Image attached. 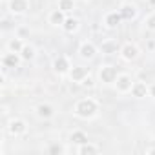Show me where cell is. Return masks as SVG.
I'll use <instances>...</instances> for the list:
<instances>
[{
    "mask_svg": "<svg viewBox=\"0 0 155 155\" xmlns=\"http://www.w3.org/2000/svg\"><path fill=\"white\" fill-rule=\"evenodd\" d=\"M97 111H99V104H97V101H93L90 97L88 99H81L75 104V110H73V113L79 119H91V117L97 115Z\"/></svg>",
    "mask_w": 155,
    "mask_h": 155,
    "instance_id": "cell-1",
    "label": "cell"
},
{
    "mask_svg": "<svg viewBox=\"0 0 155 155\" xmlns=\"http://www.w3.org/2000/svg\"><path fill=\"white\" fill-rule=\"evenodd\" d=\"M117 75H119L117 68H113V66H101V69H99V81H101V84L110 86V84H115Z\"/></svg>",
    "mask_w": 155,
    "mask_h": 155,
    "instance_id": "cell-2",
    "label": "cell"
},
{
    "mask_svg": "<svg viewBox=\"0 0 155 155\" xmlns=\"http://www.w3.org/2000/svg\"><path fill=\"white\" fill-rule=\"evenodd\" d=\"M139 55H140V49H139V46L133 44V42H126V44L120 48V57H122V60H126V62L137 60Z\"/></svg>",
    "mask_w": 155,
    "mask_h": 155,
    "instance_id": "cell-3",
    "label": "cell"
},
{
    "mask_svg": "<svg viewBox=\"0 0 155 155\" xmlns=\"http://www.w3.org/2000/svg\"><path fill=\"white\" fill-rule=\"evenodd\" d=\"M115 88L119 93H130L133 88V79L128 73H119L117 75V81H115Z\"/></svg>",
    "mask_w": 155,
    "mask_h": 155,
    "instance_id": "cell-4",
    "label": "cell"
},
{
    "mask_svg": "<svg viewBox=\"0 0 155 155\" xmlns=\"http://www.w3.org/2000/svg\"><path fill=\"white\" fill-rule=\"evenodd\" d=\"M53 71H55L57 75H69V71H71V64H69L68 57L58 55V57L53 60Z\"/></svg>",
    "mask_w": 155,
    "mask_h": 155,
    "instance_id": "cell-5",
    "label": "cell"
},
{
    "mask_svg": "<svg viewBox=\"0 0 155 155\" xmlns=\"http://www.w3.org/2000/svg\"><path fill=\"white\" fill-rule=\"evenodd\" d=\"M26 130H28V124H26V120H22V119H11L9 124H8V133L13 135V137L24 135Z\"/></svg>",
    "mask_w": 155,
    "mask_h": 155,
    "instance_id": "cell-6",
    "label": "cell"
},
{
    "mask_svg": "<svg viewBox=\"0 0 155 155\" xmlns=\"http://www.w3.org/2000/svg\"><path fill=\"white\" fill-rule=\"evenodd\" d=\"M86 77H90V68H86V66H75L69 71V81L71 82L82 84V81L86 79Z\"/></svg>",
    "mask_w": 155,
    "mask_h": 155,
    "instance_id": "cell-7",
    "label": "cell"
},
{
    "mask_svg": "<svg viewBox=\"0 0 155 155\" xmlns=\"http://www.w3.org/2000/svg\"><path fill=\"white\" fill-rule=\"evenodd\" d=\"M8 8L11 15H24L29 9V0H9Z\"/></svg>",
    "mask_w": 155,
    "mask_h": 155,
    "instance_id": "cell-8",
    "label": "cell"
},
{
    "mask_svg": "<svg viewBox=\"0 0 155 155\" xmlns=\"http://www.w3.org/2000/svg\"><path fill=\"white\" fill-rule=\"evenodd\" d=\"M66 15H68V13H64L62 9H58V8H57V9H53V11L49 13L48 22H49L51 26H60V28H62V26H64V22H66V18H68Z\"/></svg>",
    "mask_w": 155,
    "mask_h": 155,
    "instance_id": "cell-9",
    "label": "cell"
},
{
    "mask_svg": "<svg viewBox=\"0 0 155 155\" xmlns=\"http://www.w3.org/2000/svg\"><path fill=\"white\" fill-rule=\"evenodd\" d=\"M95 53H97V48H95L93 42H82L81 48H79V55H81V58H84V60L93 58Z\"/></svg>",
    "mask_w": 155,
    "mask_h": 155,
    "instance_id": "cell-10",
    "label": "cell"
},
{
    "mask_svg": "<svg viewBox=\"0 0 155 155\" xmlns=\"http://www.w3.org/2000/svg\"><path fill=\"white\" fill-rule=\"evenodd\" d=\"M119 13H120V17H122L124 20H133V18L137 17V6H135V4L126 2V4H122V6H120Z\"/></svg>",
    "mask_w": 155,
    "mask_h": 155,
    "instance_id": "cell-11",
    "label": "cell"
},
{
    "mask_svg": "<svg viewBox=\"0 0 155 155\" xmlns=\"http://www.w3.org/2000/svg\"><path fill=\"white\" fill-rule=\"evenodd\" d=\"M20 60H22L20 53H13V51H8V53L4 55V58H2V64H4V68H18Z\"/></svg>",
    "mask_w": 155,
    "mask_h": 155,
    "instance_id": "cell-12",
    "label": "cell"
},
{
    "mask_svg": "<svg viewBox=\"0 0 155 155\" xmlns=\"http://www.w3.org/2000/svg\"><path fill=\"white\" fill-rule=\"evenodd\" d=\"M131 95H133V97H137V99L150 97V86H148V84H144V82H133Z\"/></svg>",
    "mask_w": 155,
    "mask_h": 155,
    "instance_id": "cell-13",
    "label": "cell"
},
{
    "mask_svg": "<svg viewBox=\"0 0 155 155\" xmlns=\"http://www.w3.org/2000/svg\"><path fill=\"white\" fill-rule=\"evenodd\" d=\"M120 20H122L120 13H119V11H111V13H108V15L104 17V26H106L108 29H115V28L120 24Z\"/></svg>",
    "mask_w": 155,
    "mask_h": 155,
    "instance_id": "cell-14",
    "label": "cell"
},
{
    "mask_svg": "<svg viewBox=\"0 0 155 155\" xmlns=\"http://www.w3.org/2000/svg\"><path fill=\"white\" fill-rule=\"evenodd\" d=\"M53 113H55V110H53L51 104H38L37 106V115L40 119H51Z\"/></svg>",
    "mask_w": 155,
    "mask_h": 155,
    "instance_id": "cell-15",
    "label": "cell"
},
{
    "mask_svg": "<svg viewBox=\"0 0 155 155\" xmlns=\"http://www.w3.org/2000/svg\"><path fill=\"white\" fill-rule=\"evenodd\" d=\"M97 151H99V148L90 144V142H84V144H81L79 148H77V153L79 155H95Z\"/></svg>",
    "mask_w": 155,
    "mask_h": 155,
    "instance_id": "cell-16",
    "label": "cell"
},
{
    "mask_svg": "<svg viewBox=\"0 0 155 155\" xmlns=\"http://www.w3.org/2000/svg\"><path fill=\"white\" fill-rule=\"evenodd\" d=\"M62 29H64L66 33H75L77 29H79V20L73 18V17H68L66 22H64V26H62Z\"/></svg>",
    "mask_w": 155,
    "mask_h": 155,
    "instance_id": "cell-17",
    "label": "cell"
},
{
    "mask_svg": "<svg viewBox=\"0 0 155 155\" xmlns=\"http://www.w3.org/2000/svg\"><path fill=\"white\" fill-rule=\"evenodd\" d=\"M69 140L73 142V144H84V142H88V135L84 133V131H73L71 135H69Z\"/></svg>",
    "mask_w": 155,
    "mask_h": 155,
    "instance_id": "cell-18",
    "label": "cell"
},
{
    "mask_svg": "<svg viewBox=\"0 0 155 155\" xmlns=\"http://www.w3.org/2000/svg\"><path fill=\"white\" fill-rule=\"evenodd\" d=\"M22 48H24V42L20 40V38H11L9 42H8V51H13V53H20L22 51Z\"/></svg>",
    "mask_w": 155,
    "mask_h": 155,
    "instance_id": "cell-19",
    "label": "cell"
},
{
    "mask_svg": "<svg viewBox=\"0 0 155 155\" xmlns=\"http://www.w3.org/2000/svg\"><path fill=\"white\" fill-rule=\"evenodd\" d=\"M20 57H22V60H33L35 58V48L29 46V44H24V48L20 51Z\"/></svg>",
    "mask_w": 155,
    "mask_h": 155,
    "instance_id": "cell-20",
    "label": "cell"
},
{
    "mask_svg": "<svg viewBox=\"0 0 155 155\" xmlns=\"http://www.w3.org/2000/svg\"><path fill=\"white\" fill-rule=\"evenodd\" d=\"M58 9H62L64 13H69L75 9V0H58Z\"/></svg>",
    "mask_w": 155,
    "mask_h": 155,
    "instance_id": "cell-21",
    "label": "cell"
},
{
    "mask_svg": "<svg viewBox=\"0 0 155 155\" xmlns=\"http://www.w3.org/2000/svg\"><path fill=\"white\" fill-rule=\"evenodd\" d=\"M48 151H49L51 155H60V153H64L66 150H64V146H60V144H51V146L48 148Z\"/></svg>",
    "mask_w": 155,
    "mask_h": 155,
    "instance_id": "cell-22",
    "label": "cell"
},
{
    "mask_svg": "<svg viewBox=\"0 0 155 155\" xmlns=\"http://www.w3.org/2000/svg\"><path fill=\"white\" fill-rule=\"evenodd\" d=\"M144 24H146V28H148V29L155 31V13L148 15V17H146V20H144Z\"/></svg>",
    "mask_w": 155,
    "mask_h": 155,
    "instance_id": "cell-23",
    "label": "cell"
},
{
    "mask_svg": "<svg viewBox=\"0 0 155 155\" xmlns=\"http://www.w3.org/2000/svg\"><path fill=\"white\" fill-rule=\"evenodd\" d=\"M82 86H88V88H93V79H91V77H86V79L82 81Z\"/></svg>",
    "mask_w": 155,
    "mask_h": 155,
    "instance_id": "cell-24",
    "label": "cell"
},
{
    "mask_svg": "<svg viewBox=\"0 0 155 155\" xmlns=\"http://www.w3.org/2000/svg\"><path fill=\"white\" fill-rule=\"evenodd\" d=\"M150 97L155 99V84H150Z\"/></svg>",
    "mask_w": 155,
    "mask_h": 155,
    "instance_id": "cell-25",
    "label": "cell"
},
{
    "mask_svg": "<svg viewBox=\"0 0 155 155\" xmlns=\"http://www.w3.org/2000/svg\"><path fill=\"white\" fill-rule=\"evenodd\" d=\"M148 153H150V155H155V148H151V150H148Z\"/></svg>",
    "mask_w": 155,
    "mask_h": 155,
    "instance_id": "cell-26",
    "label": "cell"
}]
</instances>
